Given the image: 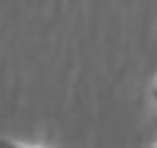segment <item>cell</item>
I'll list each match as a JSON object with an SVG mask.
<instances>
[{
  "label": "cell",
  "instance_id": "cell-1",
  "mask_svg": "<svg viewBox=\"0 0 157 148\" xmlns=\"http://www.w3.org/2000/svg\"><path fill=\"white\" fill-rule=\"evenodd\" d=\"M0 148H33V146H22V143H11V140H0Z\"/></svg>",
  "mask_w": 157,
  "mask_h": 148
}]
</instances>
